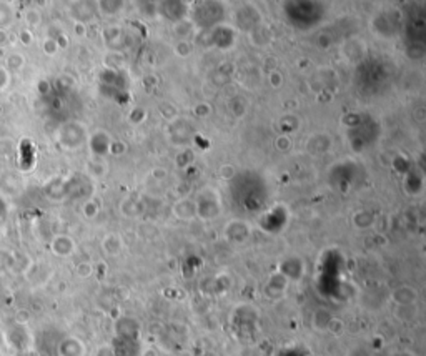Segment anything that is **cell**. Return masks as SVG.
<instances>
[{"instance_id":"cell-2","label":"cell","mask_w":426,"mask_h":356,"mask_svg":"<svg viewBox=\"0 0 426 356\" xmlns=\"http://www.w3.org/2000/svg\"><path fill=\"white\" fill-rule=\"evenodd\" d=\"M22 62H23V58L20 55H10L9 58H7V64H9V67H12V68L22 67Z\"/></svg>"},{"instance_id":"cell-1","label":"cell","mask_w":426,"mask_h":356,"mask_svg":"<svg viewBox=\"0 0 426 356\" xmlns=\"http://www.w3.org/2000/svg\"><path fill=\"white\" fill-rule=\"evenodd\" d=\"M25 18H27V22H29L30 25H37L38 20H40V15H38L37 10H29V12H27V15H25Z\"/></svg>"}]
</instances>
